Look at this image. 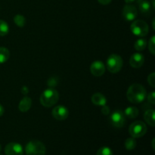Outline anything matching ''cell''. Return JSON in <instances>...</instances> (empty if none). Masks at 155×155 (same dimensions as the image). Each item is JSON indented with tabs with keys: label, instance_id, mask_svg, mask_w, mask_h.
<instances>
[{
	"label": "cell",
	"instance_id": "6da1fadb",
	"mask_svg": "<svg viewBox=\"0 0 155 155\" xmlns=\"http://www.w3.org/2000/svg\"><path fill=\"white\" fill-rule=\"evenodd\" d=\"M147 96V92L145 87L142 85L135 83L131 85L127 89V97L129 101L134 104L142 102Z\"/></svg>",
	"mask_w": 155,
	"mask_h": 155
},
{
	"label": "cell",
	"instance_id": "d6986e66",
	"mask_svg": "<svg viewBox=\"0 0 155 155\" xmlns=\"http://www.w3.org/2000/svg\"><path fill=\"white\" fill-rule=\"evenodd\" d=\"M147 46V40L145 39H139L138 40H136V42H135V49L137 50V51H141L145 50V48Z\"/></svg>",
	"mask_w": 155,
	"mask_h": 155
},
{
	"label": "cell",
	"instance_id": "3957f363",
	"mask_svg": "<svg viewBox=\"0 0 155 155\" xmlns=\"http://www.w3.org/2000/svg\"><path fill=\"white\" fill-rule=\"evenodd\" d=\"M25 151L27 155H45L46 148L40 141L33 140L27 144Z\"/></svg>",
	"mask_w": 155,
	"mask_h": 155
},
{
	"label": "cell",
	"instance_id": "52a82bcc",
	"mask_svg": "<svg viewBox=\"0 0 155 155\" xmlns=\"http://www.w3.org/2000/svg\"><path fill=\"white\" fill-rule=\"evenodd\" d=\"M110 120L112 125L117 128H122L126 123L125 114L121 110H115L110 117Z\"/></svg>",
	"mask_w": 155,
	"mask_h": 155
},
{
	"label": "cell",
	"instance_id": "ffe728a7",
	"mask_svg": "<svg viewBox=\"0 0 155 155\" xmlns=\"http://www.w3.org/2000/svg\"><path fill=\"white\" fill-rule=\"evenodd\" d=\"M124 146H125L126 149L128 151H132V150L135 149L136 147V141L135 138H128L127 140L125 141L124 143Z\"/></svg>",
	"mask_w": 155,
	"mask_h": 155
},
{
	"label": "cell",
	"instance_id": "2e32d148",
	"mask_svg": "<svg viewBox=\"0 0 155 155\" xmlns=\"http://www.w3.org/2000/svg\"><path fill=\"white\" fill-rule=\"evenodd\" d=\"M154 114L155 111L153 109H149L147 111H145L144 114V119L145 122L150 125L151 127H154L155 125V120H154Z\"/></svg>",
	"mask_w": 155,
	"mask_h": 155
},
{
	"label": "cell",
	"instance_id": "7402d4cb",
	"mask_svg": "<svg viewBox=\"0 0 155 155\" xmlns=\"http://www.w3.org/2000/svg\"><path fill=\"white\" fill-rule=\"evenodd\" d=\"M14 22L19 27H23L26 24V19L23 15H17L14 18Z\"/></svg>",
	"mask_w": 155,
	"mask_h": 155
},
{
	"label": "cell",
	"instance_id": "ba28073f",
	"mask_svg": "<svg viewBox=\"0 0 155 155\" xmlns=\"http://www.w3.org/2000/svg\"><path fill=\"white\" fill-rule=\"evenodd\" d=\"M138 16V12L136 7L132 5H127L123 9V17L127 21H132Z\"/></svg>",
	"mask_w": 155,
	"mask_h": 155
},
{
	"label": "cell",
	"instance_id": "d4e9b609",
	"mask_svg": "<svg viewBox=\"0 0 155 155\" xmlns=\"http://www.w3.org/2000/svg\"><path fill=\"white\" fill-rule=\"evenodd\" d=\"M148 82L151 87H155V74L151 73L148 77Z\"/></svg>",
	"mask_w": 155,
	"mask_h": 155
},
{
	"label": "cell",
	"instance_id": "ac0fdd59",
	"mask_svg": "<svg viewBox=\"0 0 155 155\" xmlns=\"http://www.w3.org/2000/svg\"><path fill=\"white\" fill-rule=\"evenodd\" d=\"M10 57V52L8 49L5 47H0V64L7 61Z\"/></svg>",
	"mask_w": 155,
	"mask_h": 155
},
{
	"label": "cell",
	"instance_id": "d6a6232c",
	"mask_svg": "<svg viewBox=\"0 0 155 155\" xmlns=\"http://www.w3.org/2000/svg\"><path fill=\"white\" fill-rule=\"evenodd\" d=\"M1 149H2V147H1V145H0V151H1Z\"/></svg>",
	"mask_w": 155,
	"mask_h": 155
},
{
	"label": "cell",
	"instance_id": "8992f818",
	"mask_svg": "<svg viewBox=\"0 0 155 155\" xmlns=\"http://www.w3.org/2000/svg\"><path fill=\"white\" fill-rule=\"evenodd\" d=\"M130 30L135 36H145L148 33V25L145 21L137 20L134 21L130 26Z\"/></svg>",
	"mask_w": 155,
	"mask_h": 155
},
{
	"label": "cell",
	"instance_id": "277c9868",
	"mask_svg": "<svg viewBox=\"0 0 155 155\" xmlns=\"http://www.w3.org/2000/svg\"><path fill=\"white\" fill-rule=\"evenodd\" d=\"M123 67V59L120 55L112 54L107 59V69L112 74L120 72Z\"/></svg>",
	"mask_w": 155,
	"mask_h": 155
},
{
	"label": "cell",
	"instance_id": "83f0119b",
	"mask_svg": "<svg viewBox=\"0 0 155 155\" xmlns=\"http://www.w3.org/2000/svg\"><path fill=\"white\" fill-rule=\"evenodd\" d=\"M98 1L100 4L103 5H107L111 2L112 0H98Z\"/></svg>",
	"mask_w": 155,
	"mask_h": 155
},
{
	"label": "cell",
	"instance_id": "1f68e13d",
	"mask_svg": "<svg viewBox=\"0 0 155 155\" xmlns=\"http://www.w3.org/2000/svg\"><path fill=\"white\" fill-rule=\"evenodd\" d=\"M154 139L152 140V147H153V149H154Z\"/></svg>",
	"mask_w": 155,
	"mask_h": 155
},
{
	"label": "cell",
	"instance_id": "e0dca14e",
	"mask_svg": "<svg viewBox=\"0 0 155 155\" xmlns=\"http://www.w3.org/2000/svg\"><path fill=\"white\" fill-rule=\"evenodd\" d=\"M139 109L136 107H128L126 108L125 111H124V114L125 116L128 117L129 118H136L139 115Z\"/></svg>",
	"mask_w": 155,
	"mask_h": 155
},
{
	"label": "cell",
	"instance_id": "5b68a950",
	"mask_svg": "<svg viewBox=\"0 0 155 155\" xmlns=\"http://www.w3.org/2000/svg\"><path fill=\"white\" fill-rule=\"evenodd\" d=\"M130 134L133 138H140L145 136L147 132V126L142 121L137 120L130 125L129 128Z\"/></svg>",
	"mask_w": 155,
	"mask_h": 155
},
{
	"label": "cell",
	"instance_id": "9c48e42d",
	"mask_svg": "<svg viewBox=\"0 0 155 155\" xmlns=\"http://www.w3.org/2000/svg\"><path fill=\"white\" fill-rule=\"evenodd\" d=\"M51 114L52 116L58 120H64L68 117L69 111L64 106L58 105L53 108Z\"/></svg>",
	"mask_w": 155,
	"mask_h": 155
},
{
	"label": "cell",
	"instance_id": "f546056e",
	"mask_svg": "<svg viewBox=\"0 0 155 155\" xmlns=\"http://www.w3.org/2000/svg\"><path fill=\"white\" fill-rule=\"evenodd\" d=\"M4 112H5V109L3 107V106L2 104H0V117L2 116L4 114Z\"/></svg>",
	"mask_w": 155,
	"mask_h": 155
},
{
	"label": "cell",
	"instance_id": "30bf717a",
	"mask_svg": "<svg viewBox=\"0 0 155 155\" xmlns=\"http://www.w3.org/2000/svg\"><path fill=\"white\" fill-rule=\"evenodd\" d=\"M5 153L6 155H23V148L19 143L11 142L5 148Z\"/></svg>",
	"mask_w": 155,
	"mask_h": 155
},
{
	"label": "cell",
	"instance_id": "cb8c5ba5",
	"mask_svg": "<svg viewBox=\"0 0 155 155\" xmlns=\"http://www.w3.org/2000/svg\"><path fill=\"white\" fill-rule=\"evenodd\" d=\"M148 49H149L150 52L154 55L155 54V37L154 36H152L151 38L149 41V43H148Z\"/></svg>",
	"mask_w": 155,
	"mask_h": 155
},
{
	"label": "cell",
	"instance_id": "836d02e7",
	"mask_svg": "<svg viewBox=\"0 0 155 155\" xmlns=\"http://www.w3.org/2000/svg\"><path fill=\"white\" fill-rule=\"evenodd\" d=\"M0 155H2V154H0Z\"/></svg>",
	"mask_w": 155,
	"mask_h": 155
},
{
	"label": "cell",
	"instance_id": "484cf974",
	"mask_svg": "<svg viewBox=\"0 0 155 155\" xmlns=\"http://www.w3.org/2000/svg\"><path fill=\"white\" fill-rule=\"evenodd\" d=\"M148 101L150 104H155V93L154 92H151V93L148 94Z\"/></svg>",
	"mask_w": 155,
	"mask_h": 155
},
{
	"label": "cell",
	"instance_id": "5bb4252c",
	"mask_svg": "<svg viewBox=\"0 0 155 155\" xmlns=\"http://www.w3.org/2000/svg\"><path fill=\"white\" fill-rule=\"evenodd\" d=\"M92 101L94 104L98 106H104L107 103L105 96L101 93H95L92 96Z\"/></svg>",
	"mask_w": 155,
	"mask_h": 155
},
{
	"label": "cell",
	"instance_id": "9a60e30c",
	"mask_svg": "<svg viewBox=\"0 0 155 155\" xmlns=\"http://www.w3.org/2000/svg\"><path fill=\"white\" fill-rule=\"evenodd\" d=\"M32 105V100L30 97L25 96L23 99H21V101H20V104L18 107H19V110L21 112H27V110H29L31 107Z\"/></svg>",
	"mask_w": 155,
	"mask_h": 155
},
{
	"label": "cell",
	"instance_id": "7a4b0ae2",
	"mask_svg": "<svg viewBox=\"0 0 155 155\" xmlns=\"http://www.w3.org/2000/svg\"><path fill=\"white\" fill-rule=\"evenodd\" d=\"M59 93L56 89L49 88L44 91L41 95L39 101L42 105L45 107H50L58 101Z\"/></svg>",
	"mask_w": 155,
	"mask_h": 155
},
{
	"label": "cell",
	"instance_id": "4dcf8cb0",
	"mask_svg": "<svg viewBox=\"0 0 155 155\" xmlns=\"http://www.w3.org/2000/svg\"><path fill=\"white\" fill-rule=\"evenodd\" d=\"M136 1V0H125V2L127 3V4L130 5V4H132V3L135 2Z\"/></svg>",
	"mask_w": 155,
	"mask_h": 155
},
{
	"label": "cell",
	"instance_id": "7c38bea8",
	"mask_svg": "<svg viewBox=\"0 0 155 155\" xmlns=\"http://www.w3.org/2000/svg\"><path fill=\"white\" fill-rule=\"evenodd\" d=\"M145 62V57L141 53H134L130 58V66L134 68H139Z\"/></svg>",
	"mask_w": 155,
	"mask_h": 155
},
{
	"label": "cell",
	"instance_id": "603a6c76",
	"mask_svg": "<svg viewBox=\"0 0 155 155\" xmlns=\"http://www.w3.org/2000/svg\"><path fill=\"white\" fill-rule=\"evenodd\" d=\"M96 155H113V151L108 147H102L97 151Z\"/></svg>",
	"mask_w": 155,
	"mask_h": 155
},
{
	"label": "cell",
	"instance_id": "f1b7e54d",
	"mask_svg": "<svg viewBox=\"0 0 155 155\" xmlns=\"http://www.w3.org/2000/svg\"><path fill=\"white\" fill-rule=\"evenodd\" d=\"M21 92H22L24 95H27L29 92V89L27 87V86H23L22 89H21Z\"/></svg>",
	"mask_w": 155,
	"mask_h": 155
},
{
	"label": "cell",
	"instance_id": "44dd1931",
	"mask_svg": "<svg viewBox=\"0 0 155 155\" xmlns=\"http://www.w3.org/2000/svg\"><path fill=\"white\" fill-rule=\"evenodd\" d=\"M9 27L8 24L5 21L0 20V36H4L8 33Z\"/></svg>",
	"mask_w": 155,
	"mask_h": 155
},
{
	"label": "cell",
	"instance_id": "4316f807",
	"mask_svg": "<svg viewBox=\"0 0 155 155\" xmlns=\"http://www.w3.org/2000/svg\"><path fill=\"white\" fill-rule=\"evenodd\" d=\"M110 107H109L108 106H106V104L105 105L102 106V108H101V112H102V114H104V115H107L110 113Z\"/></svg>",
	"mask_w": 155,
	"mask_h": 155
},
{
	"label": "cell",
	"instance_id": "4fadbf2b",
	"mask_svg": "<svg viewBox=\"0 0 155 155\" xmlns=\"http://www.w3.org/2000/svg\"><path fill=\"white\" fill-rule=\"evenodd\" d=\"M138 4H139V10L141 13L145 16H149L152 13V9L154 8L152 5L151 4L148 0H138Z\"/></svg>",
	"mask_w": 155,
	"mask_h": 155
},
{
	"label": "cell",
	"instance_id": "8fae6325",
	"mask_svg": "<svg viewBox=\"0 0 155 155\" xmlns=\"http://www.w3.org/2000/svg\"><path fill=\"white\" fill-rule=\"evenodd\" d=\"M90 71L92 75L95 77H101L105 72V65L103 64V62L99 61H94L91 64Z\"/></svg>",
	"mask_w": 155,
	"mask_h": 155
}]
</instances>
